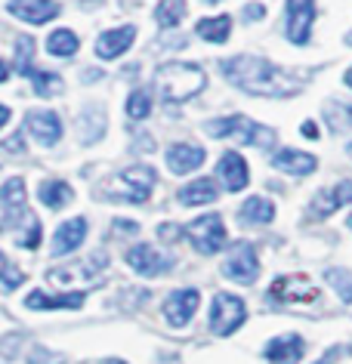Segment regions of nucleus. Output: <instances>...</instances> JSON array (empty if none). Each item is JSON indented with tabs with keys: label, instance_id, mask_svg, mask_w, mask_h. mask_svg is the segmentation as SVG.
I'll list each match as a JSON object with an SVG mask.
<instances>
[{
	"label": "nucleus",
	"instance_id": "nucleus-18",
	"mask_svg": "<svg viewBox=\"0 0 352 364\" xmlns=\"http://www.w3.org/2000/svg\"><path fill=\"white\" fill-rule=\"evenodd\" d=\"M204 158H207L204 149L188 145V142H176V145H170V151H167V167H170L174 176H186V173L201 167Z\"/></svg>",
	"mask_w": 352,
	"mask_h": 364
},
{
	"label": "nucleus",
	"instance_id": "nucleus-11",
	"mask_svg": "<svg viewBox=\"0 0 352 364\" xmlns=\"http://www.w3.org/2000/svg\"><path fill=\"white\" fill-rule=\"evenodd\" d=\"M127 266L146 278H158L170 269V257H164V253L158 247H151V244H137V247L127 250Z\"/></svg>",
	"mask_w": 352,
	"mask_h": 364
},
{
	"label": "nucleus",
	"instance_id": "nucleus-46",
	"mask_svg": "<svg viewBox=\"0 0 352 364\" xmlns=\"http://www.w3.org/2000/svg\"><path fill=\"white\" fill-rule=\"evenodd\" d=\"M6 121H10V108H6V105H0V127H4Z\"/></svg>",
	"mask_w": 352,
	"mask_h": 364
},
{
	"label": "nucleus",
	"instance_id": "nucleus-14",
	"mask_svg": "<svg viewBox=\"0 0 352 364\" xmlns=\"http://www.w3.org/2000/svg\"><path fill=\"white\" fill-rule=\"evenodd\" d=\"M25 130L34 136V142L41 145H56L62 139V121L53 112H28L25 114Z\"/></svg>",
	"mask_w": 352,
	"mask_h": 364
},
{
	"label": "nucleus",
	"instance_id": "nucleus-31",
	"mask_svg": "<svg viewBox=\"0 0 352 364\" xmlns=\"http://www.w3.org/2000/svg\"><path fill=\"white\" fill-rule=\"evenodd\" d=\"M324 121H328L331 130H346V127H352V105L343 102V99L324 102Z\"/></svg>",
	"mask_w": 352,
	"mask_h": 364
},
{
	"label": "nucleus",
	"instance_id": "nucleus-20",
	"mask_svg": "<svg viewBox=\"0 0 352 364\" xmlns=\"http://www.w3.org/2000/svg\"><path fill=\"white\" fill-rule=\"evenodd\" d=\"M303 352H306V343H303L297 333L275 336V340L263 349L266 358H269V361H275V364H297V361L303 358Z\"/></svg>",
	"mask_w": 352,
	"mask_h": 364
},
{
	"label": "nucleus",
	"instance_id": "nucleus-9",
	"mask_svg": "<svg viewBox=\"0 0 352 364\" xmlns=\"http://www.w3.org/2000/svg\"><path fill=\"white\" fill-rule=\"evenodd\" d=\"M315 22V0H287V41L303 47L309 43Z\"/></svg>",
	"mask_w": 352,
	"mask_h": 364
},
{
	"label": "nucleus",
	"instance_id": "nucleus-48",
	"mask_svg": "<svg viewBox=\"0 0 352 364\" xmlns=\"http://www.w3.org/2000/svg\"><path fill=\"white\" fill-rule=\"evenodd\" d=\"M346 84H349V87H352V68H349V71H346Z\"/></svg>",
	"mask_w": 352,
	"mask_h": 364
},
{
	"label": "nucleus",
	"instance_id": "nucleus-16",
	"mask_svg": "<svg viewBox=\"0 0 352 364\" xmlns=\"http://www.w3.org/2000/svg\"><path fill=\"white\" fill-rule=\"evenodd\" d=\"M87 238V220L84 216H75V220H65L53 235V257H68L75 253Z\"/></svg>",
	"mask_w": 352,
	"mask_h": 364
},
{
	"label": "nucleus",
	"instance_id": "nucleus-34",
	"mask_svg": "<svg viewBox=\"0 0 352 364\" xmlns=\"http://www.w3.org/2000/svg\"><path fill=\"white\" fill-rule=\"evenodd\" d=\"M151 114V96L146 90H137V93L127 96V117L130 121H146Z\"/></svg>",
	"mask_w": 352,
	"mask_h": 364
},
{
	"label": "nucleus",
	"instance_id": "nucleus-42",
	"mask_svg": "<svg viewBox=\"0 0 352 364\" xmlns=\"http://www.w3.org/2000/svg\"><path fill=\"white\" fill-rule=\"evenodd\" d=\"M4 145H6V151L19 154V151H22V136H10V139H6Z\"/></svg>",
	"mask_w": 352,
	"mask_h": 364
},
{
	"label": "nucleus",
	"instance_id": "nucleus-49",
	"mask_svg": "<svg viewBox=\"0 0 352 364\" xmlns=\"http://www.w3.org/2000/svg\"><path fill=\"white\" fill-rule=\"evenodd\" d=\"M346 154H349V158H352V139H349V145H346Z\"/></svg>",
	"mask_w": 352,
	"mask_h": 364
},
{
	"label": "nucleus",
	"instance_id": "nucleus-27",
	"mask_svg": "<svg viewBox=\"0 0 352 364\" xmlns=\"http://www.w3.org/2000/svg\"><path fill=\"white\" fill-rule=\"evenodd\" d=\"M78 130H80V139H84L87 145L96 142L99 136H102V130H105L102 108H99V105H87L84 112H80V117H78Z\"/></svg>",
	"mask_w": 352,
	"mask_h": 364
},
{
	"label": "nucleus",
	"instance_id": "nucleus-47",
	"mask_svg": "<svg viewBox=\"0 0 352 364\" xmlns=\"http://www.w3.org/2000/svg\"><path fill=\"white\" fill-rule=\"evenodd\" d=\"M102 364H127V361H121V358H105Z\"/></svg>",
	"mask_w": 352,
	"mask_h": 364
},
{
	"label": "nucleus",
	"instance_id": "nucleus-13",
	"mask_svg": "<svg viewBox=\"0 0 352 364\" xmlns=\"http://www.w3.org/2000/svg\"><path fill=\"white\" fill-rule=\"evenodd\" d=\"M6 10L28 25H47L50 19L59 16V4L56 0H10Z\"/></svg>",
	"mask_w": 352,
	"mask_h": 364
},
{
	"label": "nucleus",
	"instance_id": "nucleus-36",
	"mask_svg": "<svg viewBox=\"0 0 352 364\" xmlns=\"http://www.w3.org/2000/svg\"><path fill=\"white\" fill-rule=\"evenodd\" d=\"M25 223H28V229L22 232V238H19V247H25V250H34L41 244V220L34 213H28L25 216Z\"/></svg>",
	"mask_w": 352,
	"mask_h": 364
},
{
	"label": "nucleus",
	"instance_id": "nucleus-29",
	"mask_svg": "<svg viewBox=\"0 0 352 364\" xmlns=\"http://www.w3.org/2000/svg\"><path fill=\"white\" fill-rule=\"evenodd\" d=\"M31 84H34V93H38L41 99H50V96H62V90H65V84H62L59 75H53V71H38L31 68Z\"/></svg>",
	"mask_w": 352,
	"mask_h": 364
},
{
	"label": "nucleus",
	"instance_id": "nucleus-39",
	"mask_svg": "<svg viewBox=\"0 0 352 364\" xmlns=\"http://www.w3.org/2000/svg\"><path fill=\"white\" fill-rule=\"evenodd\" d=\"M343 352H346V346H334V349H331L328 355H321V358L315 361V364H334L337 358H343Z\"/></svg>",
	"mask_w": 352,
	"mask_h": 364
},
{
	"label": "nucleus",
	"instance_id": "nucleus-25",
	"mask_svg": "<svg viewBox=\"0 0 352 364\" xmlns=\"http://www.w3.org/2000/svg\"><path fill=\"white\" fill-rule=\"evenodd\" d=\"M38 198H41L43 207H50V210H62V207L71 204L75 192H71V186L62 179H43L41 188H38Z\"/></svg>",
	"mask_w": 352,
	"mask_h": 364
},
{
	"label": "nucleus",
	"instance_id": "nucleus-8",
	"mask_svg": "<svg viewBox=\"0 0 352 364\" xmlns=\"http://www.w3.org/2000/svg\"><path fill=\"white\" fill-rule=\"evenodd\" d=\"M25 182L19 176L6 179L0 186V232L16 229L19 223H25Z\"/></svg>",
	"mask_w": 352,
	"mask_h": 364
},
{
	"label": "nucleus",
	"instance_id": "nucleus-22",
	"mask_svg": "<svg viewBox=\"0 0 352 364\" xmlns=\"http://www.w3.org/2000/svg\"><path fill=\"white\" fill-rule=\"evenodd\" d=\"M108 266V257L102 250H96L93 257H90L87 262H80V269L78 266H71L65 272H50V281H59V284H65V281H78V278H84V281H96L99 275H102V269Z\"/></svg>",
	"mask_w": 352,
	"mask_h": 364
},
{
	"label": "nucleus",
	"instance_id": "nucleus-4",
	"mask_svg": "<svg viewBox=\"0 0 352 364\" xmlns=\"http://www.w3.org/2000/svg\"><path fill=\"white\" fill-rule=\"evenodd\" d=\"M151 188H155V170L151 167H127V170L114 173L105 192L112 198H121V201H130V204H146Z\"/></svg>",
	"mask_w": 352,
	"mask_h": 364
},
{
	"label": "nucleus",
	"instance_id": "nucleus-15",
	"mask_svg": "<svg viewBox=\"0 0 352 364\" xmlns=\"http://www.w3.org/2000/svg\"><path fill=\"white\" fill-rule=\"evenodd\" d=\"M352 201V179H343L340 186H334L331 192H319L312 198L309 204V213L315 220H328L334 210H340V207H346Z\"/></svg>",
	"mask_w": 352,
	"mask_h": 364
},
{
	"label": "nucleus",
	"instance_id": "nucleus-21",
	"mask_svg": "<svg viewBox=\"0 0 352 364\" xmlns=\"http://www.w3.org/2000/svg\"><path fill=\"white\" fill-rule=\"evenodd\" d=\"M272 167L282 173H291V176H309L319 167V161L312 158L309 151H297V149H282L272 158Z\"/></svg>",
	"mask_w": 352,
	"mask_h": 364
},
{
	"label": "nucleus",
	"instance_id": "nucleus-24",
	"mask_svg": "<svg viewBox=\"0 0 352 364\" xmlns=\"http://www.w3.org/2000/svg\"><path fill=\"white\" fill-rule=\"evenodd\" d=\"M25 306L34 309V312H43V309H80L84 306V294H62V296H50L43 290H31L25 296Z\"/></svg>",
	"mask_w": 352,
	"mask_h": 364
},
{
	"label": "nucleus",
	"instance_id": "nucleus-41",
	"mask_svg": "<svg viewBox=\"0 0 352 364\" xmlns=\"http://www.w3.org/2000/svg\"><path fill=\"white\" fill-rule=\"evenodd\" d=\"M263 16H266V10L260 4H247L245 6V19H263Z\"/></svg>",
	"mask_w": 352,
	"mask_h": 364
},
{
	"label": "nucleus",
	"instance_id": "nucleus-26",
	"mask_svg": "<svg viewBox=\"0 0 352 364\" xmlns=\"http://www.w3.org/2000/svg\"><path fill=\"white\" fill-rule=\"evenodd\" d=\"M238 216H241V223H257V225H266V223H272V220H275V204L269 201V198H260V195H254V198H247V201L241 204Z\"/></svg>",
	"mask_w": 352,
	"mask_h": 364
},
{
	"label": "nucleus",
	"instance_id": "nucleus-38",
	"mask_svg": "<svg viewBox=\"0 0 352 364\" xmlns=\"http://www.w3.org/2000/svg\"><path fill=\"white\" fill-rule=\"evenodd\" d=\"M28 364H65L62 355H53L50 349H43V346H34L28 352Z\"/></svg>",
	"mask_w": 352,
	"mask_h": 364
},
{
	"label": "nucleus",
	"instance_id": "nucleus-32",
	"mask_svg": "<svg viewBox=\"0 0 352 364\" xmlns=\"http://www.w3.org/2000/svg\"><path fill=\"white\" fill-rule=\"evenodd\" d=\"M186 16V0H161L155 10V22L161 28H176Z\"/></svg>",
	"mask_w": 352,
	"mask_h": 364
},
{
	"label": "nucleus",
	"instance_id": "nucleus-12",
	"mask_svg": "<svg viewBox=\"0 0 352 364\" xmlns=\"http://www.w3.org/2000/svg\"><path fill=\"white\" fill-rule=\"evenodd\" d=\"M198 303H201V296H198V290L186 287V290H174L167 299H164V318L174 327H186L188 318L195 315Z\"/></svg>",
	"mask_w": 352,
	"mask_h": 364
},
{
	"label": "nucleus",
	"instance_id": "nucleus-6",
	"mask_svg": "<svg viewBox=\"0 0 352 364\" xmlns=\"http://www.w3.org/2000/svg\"><path fill=\"white\" fill-rule=\"evenodd\" d=\"M247 318V309L238 296L232 294H216L213 296V306H210V331L216 336H229L235 333Z\"/></svg>",
	"mask_w": 352,
	"mask_h": 364
},
{
	"label": "nucleus",
	"instance_id": "nucleus-50",
	"mask_svg": "<svg viewBox=\"0 0 352 364\" xmlns=\"http://www.w3.org/2000/svg\"><path fill=\"white\" fill-rule=\"evenodd\" d=\"M346 43H349V47H352V34H346Z\"/></svg>",
	"mask_w": 352,
	"mask_h": 364
},
{
	"label": "nucleus",
	"instance_id": "nucleus-2",
	"mask_svg": "<svg viewBox=\"0 0 352 364\" xmlns=\"http://www.w3.org/2000/svg\"><path fill=\"white\" fill-rule=\"evenodd\" d=\"M207 87V75L195 62H164L155 71V90L164 102H186Z\"/></svg>",
	"mask_w": 352,
	"mask_h": 364
},
{
	"label": "nucleus",
	"instance_id": "nucleus-23",
	"mask_svg": "<svg viewBox=\"0 0 352 364\" xmlns=\"http://www.w3.org/2000/svg\"><path fill=\"white\" fill-rule=\"evenodd\" d=\"M179 198V204H186V207H201V204H213L216 198H220V192H216V182L213 179H195V182H188V186H183L176 192Z\"/></svg>",
	"mask_w": 352,
	"mask_h": 364
},
{
	"label": "nucleus",
	"instance_id": "nucleus-1",
	"mask_svg": "<svg viewBox=\"0 0 352 364\" xmlns=\"http://www.w3.org/2000/svg\"><path fill=\"white\" fill-rule=\"evenodd\" d=\"M223 77L250 96H294L306 87V77L278 68L263 56H235L223 62Z\"/></svg>",
	"mask_w": 352,
	"mask_h": 364
},
{
	"label": "nucleus",
	"instance_id": "nucleus-7",
	"mask_svg": "<svg viewBox=\"0 0 352 364\" xmlns=\"http://www.w3.org/2000/svg\"><path fill=\"white\" fill-rule=\"evenodd\" d=\"M223 275L238 281V284H254L260 278V259H257V250L254 244L247 241H238L229 247V257L223 262Z\"/></svg>",
	"mask_w": 352,
	"mask_h": 364
},
{
	"label": "nucleus",
	"instance_id": "nucleus-33",
	"mask_svg": "<svg viewBox=\"0 0 352 364\" xmlns=\"http://www.w3.org/2000/svg\"><path fill=\"white\" fill-rule=\"evenodd\" d=\"M324 281L337 290V296L343 303H352V275L349 269H324Z\"/></svg>",
	"mask_w": 352,
	"mask_h": 364
},
{
	"label": "nucleus",
	"instance_id": "nucleus-35",
	"mask_svg": "<svg viewBox=\"0 0 352 364\" xmlns=\"http://www.w3.org/2000/svg\"><path fill=\"white\" fill-rule=\"evenodd\" d=\"M31 59H34V41L31 38H19L16 41V68L22 77L31 75Z\"/></svg>",
	"mask_w": 352,
	"mask_h": 364
},
{
	"label": "nucleus",
	"instance_id": "nucleus-43",
	"mask_svg": "<svg viewBox=\"0 0 352 364\" xmlns=\"http://www.w3.org/2000/svg\"><path fill=\"white\" fill-rule=\"evenodd\" d=\"M179 235H183L179 225H161V238H179Z\"/></svg>",
	"mask_w": 352,
	"mask_h": 364
},
{
	"label": "nucleus",
	"instance_id": "nucleus-3",
	"mask_svg": "<svg viewBox=\"0 0 352 364\" xmlns=\"http://www.w3.org/2000/svg\"><path fill=\"white\" fill-rule=\"evenodd\" d=\"M204 130L216 136V139H238L245 145H260V149H266V145H275V130L272 127H263L257 121H250L245 114H232V117H216V121H207Z\"/></svg>",
	"mask_w": 352,
	"mask_h": 364
},
{
	"label": "nucleus",
	"instance_id": "nucleus-28",
	"mask_svg": "<svg viewBox=\"0 0 352 364\" xmlns=\"http://www.w3.org/2000/svg\"><path fill=\"white\" fill-rule=\"evenodd\" d=\"M195 31H198V38H204L210 43H225L229 41V34H232V19L229 16H210V19L198 22Z\"/></svg>",
	"mask_w": 352,
	"mask_h": 364
},
{
	"label": "nucleus",
	"instance_id": "nucleus-40",
	"mask_svg": "<svg viewBox=\"0 0 352 364\" xmlns=\"http://www.w3.org/2000/svg\"><path fill=\"white\" fill-rule=\"evenodd\" d=\"M137 232H139L137 223H124V220L114 223V235H137Z\"/></svg>",
	"mask_w": 352,
	"mask_h": 364
},
{
	"label": "nucleus",
	"instance_id": "nucleus-10",
	"mask_svg": "<svg viewBox=\"0 0 352 364\" xmlns=\"http://www.w3.org/2000/svg\"><path fill=\"white\" fill-rule=\"evenodd\" d=\"M269 296L278 299V303H312V299L319 296V287L306 275H284V278L272 281Z\"/></svg>",
	"mask_w": 352,
	"mask_h": 364
},
{
	"label": "nucleus",
	"instance_id": "nucleus-17",
	"mask_svg": "<svg viewBox=\"0 0 352 364\" xmlns=\"http://www.w3.org/2000/svg\"><path fill=\"white\" fill-rule=\"evenodd\" d=\"M216 173H220L225 192H241V188L250 182V170H247V164H245V158H241L238 151H225L220 158Z\"/></svg>",
	"mask_w": 352,
	"mask_h": 364
},
{
	"label": "nucleus",
	"instance_id": "nucleus-5",
	"mask_svg": "<svg viewBox=\"0 0 352 364\" xmlns=\"http://www.w3.org/2000/svg\"><path fill=\"white\" fill-rule=\"evenodd\" d=\"M186 235L192 238L195 250L204 253V257H213L225 247V225L220 213H207L201 220H192L186 225Z\"/></svg>",
	"mask_w": 352,
	"mask_h": 364
},
{
	"label": "nucleus",
	"instance_id": "nucleus-30",
	"mask_svg": "<svg viewBox=\"0 0 352 364\" xmlns=\"http://www.w3.org/2000/svg\"><path fill=\"white\" fill-rule=\"evenodd\" d=\"M80 47V41H78V34L75 31H68V28H56L47 38V50L53 53V56H75Z\"/></svg>",
	"mask_w": 352,
	"mask_h": 364
},
{
	"label": "nucleus",
	"instance_id": "nucleus-51",
	"mask_svg": "<svg viewBox=\"0 0 352 364\" xmlns=\"http://www.w3.org/2000/svg\"><path fill=\"white\" fill-rule=\"evenodd\" d=\"M207 4H220V0H207Z\"/></svg>",
	"mask_w": 352,
	"mask_h": 364
},
{
	"label": "nucleus",
	"instance_id": "nucleus-44",
	"mask_svg": "<svg viewBox=\"0 0 352 364\" xmlns=\"http://www.w3.org/2000/svg\"><path fill=\"white\" fill-rule=\"evenodd\" d=\"M303 133L309 136V139H315V136H319V127H315V124L309 121V124H303Z\"/></svg>",
	"mask_w": 352,
	"mask_h": 364
},
{
	"label": "nucleus",
	"instance_id": "nucleus-37",
	"mask_svg": "<svg viewBox=\"0 0 352 364\" xmlns=\"http://www.w3.org/2000/svg\"><path fill=\"white\" fill-rule=\"evenodd\" d=\"M0 281H4V284L13 290V287L22 284L25 275H22V272L16 269V266H10V262H6V257H0Z\"/></svg>",
	"mask_w": 352,
	"mask_h": 364
},
{
	"label": "nucleus",
	"instance_id": "nucleus-19",
	"mask_svg": "<svg viewBox=\"0 0 352 364\" xmlns=\"http://www.w3.org/2000/svg\"><path fill=\"white\" fill-rule=\"evenodd\" d=\"M133 38H137V28H133V25H121V28H112V31L99 34L96 56L99 59H117V56H124V53L130 50Z\"/></svg>",
	"mask_w": 352,
	"mask_h": 364
},
{
	"label": "nucleus",
	"instance_id": "nucleus-45",
	"mask_svg": "<svg viewBox=\"0 0 352 364\" xmlns=\"http://www.w3.org/2000/svg\"><path fill=\"white\" fill-rule=\"evenodd\" d=\"M6 77H10V68H6V62L4 59H0V84H4V80Z\"/></svg>",
	"mask_w": 352,
	"mask_h": 364
},
{
	"label": "nucleus",
	"instance_id": "nucleus-52",
	"mask_svg": "<svg viewBox=\"0 0 352 364\" xmlns=\"http://www.w3.org/2000/svg\"><path fill=\"white\" fill-rule=\"evenodd\" d=\"M349 229H352V213H349Z\"/></svg>",
	"mask_w": 352,
	"mask_h": 364
}]
</instances>
